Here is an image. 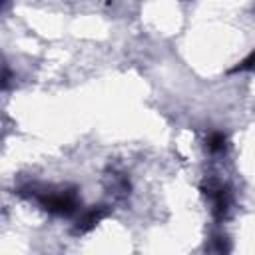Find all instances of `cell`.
Here are the masks:
<instances>
[{"instance_id":"4","label":"cell","mask_w":255,"mask_h":255,"mask_svg":"<svg viewBox=\"0 0 255 255\" xmlns=\"http://www.w3.org/2000/svg\"><path fill=\"white\" fill-rule=\"evenodd\" d=\"M207 147H209L211 151H221V149L225 147V135L219 133V131L211 133L209 139H207Z\"/></svg>"},{"instance_id":"2","label":"cell","mask_w":255,"mask_h":255,"mask_svg":"<svg viewBox=\"0 0 255 255\" xmlns=\"http://www.w3.org/2000/svg\"><path fill=\"white\" fill-rule=\"evenodd\" d=\"M205 189V195H209L213 199V211H215V217H223L229 209V203H231V193L225 185H217V183H207Z\"/></svg>"},{"instance_id":"3","label":"cell","mask_w":255,"mask_h":255,"mask_svg":"<svg viewBox=\"0 0 255 255\" xmlns=\"http://www.w3.org/2000/svg\"><path fill=\"white\" fill-rule=\"evenodd\" d=\"M108 215V207L106 205H98V207H92L90 211H86L80 219H78V225H76V231L80 233H86L90 229H94L104 217Z\"/></svg>"},{"instance_id":"5","label":"cell","mask_w":255,"mask_h":255,"mask_svg":"<svg viewBox=\"0 0 255 255\" xmlns=\"http://www.w3.org/2000/svg\"><path fill=\"white\" fill-rule=\"evenodd\" d=\"M239 70H255V52H253L249 58H245L239 66L233 68V72H239Z\"/></svg>"},{"instance_id":"1","label":"cell","mask_w":255,"mask_h":255,"mask_svg":"<svg viewBox=\"0 0 255 255\" xmlns=\"http://www.w3.org/2000/svg\"><path fill=\"white\" fill-rule=\"evenodd\" d=\"M40 203L44 205L46 211H50L54 215H72L78 209V199L72 191L44 195V197H40Z\"/></svg>"}]
</instances>
